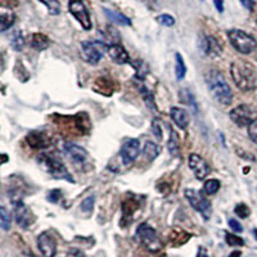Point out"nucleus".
<instances>
[{"label":"nucleus","mask_w":257,"mask_h":257,"mask_svg":"<svg viewBox=\"0 0 257 257\" xmlns=\"http://www.w3.org/2000/svg\"><path fill=\"white\" fill-rule=\"evenodd\" d=\"M228 37L234 49L242 54H251L252 51H256V39L252 35L247 34L246 31L233 28V30L228 31Z\"/></svg>","instance_id":"4"},{"label":"nucleus","mask_w":257,"mask_h":257,"mask_svg":"<svg viewBox=\"0 0 257 257\" xmlns=\"http://www.w3.org/2000/svg\"><path fill=\"white\" fill-rule=\"evenodd\" d=\"M140 93L143 95V99L147 103V107H148L151 111H157L156 108V103H154V98H153V94L149 92L146 86H140Z\"/></svg>","instance_id":"28"},{"label":"nucleus","mask_w":257,"mask_h":257,"mask_svg":"<svg viewBox=\"0 0 257 257\" xmlns=\"http://www.w3.org/2000/svg\"><path fill=\"white\" fill-rule=\"evenodd\" d=\"M68 10L78 21L84 30L89 31L92 28V18L82 0H68Z\"/></svg>","instance_id":"9"},{"label":"nucleus","mask_w":257,"mask_h":257,"mask_svg":"<svg viewBox=\"0 0 257 257\" xmlns=\"http://www.w3.org/2000/svg\"><path fill=\"white\" fill-rule=\"evenodd\" d=\"M189 167L192 170V173L194 174L198 180H205L207 176L210 175L211 169L208 163L200 156V154H197V153H192L189 156Z\"/></svg>","instance_id":"11"},{"label":"nucleus","mask_w":257,"mask_h":257,"mask_svg":"<svg viewBox=\"0 0 257 257\" xmlns=\"http://www.w3.org/2000/svg\"><path fill=\"white\" fill-rule=\"evenodd\" d=\"M225 240H227V243L229 246H243L244 244V240L242 238L231 233L225 234Z\"/></svg>","instance_id":"35"},{"label":"nucleus","mask_w":257,"mask_h":257,"mask_svg":"<svg viewBox=\"0 0 257 257\" xmlns=\"http://www.w3.org/2000/svg\"><path fill=\"white\" fill-rule=\"evenodd\" d=\"M248 135L255 144H257V120L248 126Z\"/></svg>","instance_id":"37"},{"label":"nucleus","mask_w":257,"mask_h":257,"mask_svg":"<svg viewBox=\"0 0 257 257\" xmlns=\"http://www.w3.org/2000/svg\"><path fill=\"white\" fill-rule=\"evenodd\" d=\"M220 185L221 184L219 180H215V179L207 180L206 183H205V185H203V190H205V193L208 194V196H212V194H216V193L219 192Z\"/></svg>","instance_id":"29"},{"label":"nucleus","mask_w":257,"mask_h":257,"mask_svg":"<svg viewBox=\"0 0 257 257\" xmlns=\"http://www.w3.org/2000/svg\"><path fill=\"white\" fill-rule=\"evenodd\" d=\"M132 67L136 70V77L140 78V80H144L148 74V66L143 61H135L132 62Z\"/></svg>","instance_id":"31"},{"label":"nucleus","mask_w":257,"mask_h":257,"mask_svg":"<svg viewBox=\"0 0 257 257\" xmlns=\"http://www.w3.org/2000/svg\"><path fill=\"white\" fill-rule=\"evenodd\" d=\"M240 3H242V5H243L246 9L248 10H254L255 8V1L254 0H240Z\"/></svg>","instance_id":"40"},{"label":"nucleus","mask_w":257,"mask_h":257,"mask_svg":"<svg viewBox=\"0 0 257 257\" xmlns=\"http://www.w3.org/2000/svg\"><path fill=\"white\" fill-rule=\"evenodd\" d=\"M14 21H16V16L12 12H3L0 16V31L5 32L8 28L13 26Z\"/></svg>","instance_id":"23"},{"label":"nucleus","mask_w":257,"mask_h":257,"mask_svg":"<svg viewBox=\"0 0 257 257\" xmlns=\"http://www.w3.org/2000/svg\"><path fill=\"white\" fill-rule=\"evenodd\" d=\"M47 198H48V201H49V202L57 203L58 201L62 198V192H61V190H58V189L51 190V192L48 193Z\"/></svg>","instance_id":"38"},{"label":"nucleus","mask_w":257,"mask_h":257,"mask_svg":"<svg viewBox=\"0 0 257 257\" xmlns=\"http://www.w3.org/2000/svg\"><path fill=\"white\" fill-rule=\"evenodd\" d=\"M14 217H16L17 225L22 229H27L35 221L34 213L31 212L30 208L24 202H18L14 205Z\"/></svg>","instance_id":"12"},{"label":"nucleus","mask_w":257,"mask_h":257,"mask_svg":"<svg viewBox=\"0 0 257 257\" xmlns=\"http://www.w3.org/2000/svg\"><path fill=\"white\" fill-rule=\"evenodd\" d=\"M167 149H169V152L171 156L179 158L180 157V142H179V138H178V134H176L174 130H170V139H169V142H167Z\"/></svg>","instance_id":"21"},{"label":"nucleus","mask_w":257,"mask_h":257,"mask_svg":"<svg viewBox=\"0 0 257 257\" xmlns=\"http://www.w3.org/2000/svg\"><path fill=\"white\" fill-rule=\"evenodd\" d=\"M201 48H202L203 53L208 57H219L223 53V48H221L220 43L216 37L213 36H205L202 43H201Z\"/></svg>","instance_id":"15"},{"label":"nucleus","mask_w":257,"mask_h":257,"mask_svg":"<svg viewBox=\"0 0 257 257\" xmlns=\"http://www.w3.org/2000/svg\"><path fill=\"white\" fill-rule=\"evenodd\" d=\"M184 196L188 200V202L190 203V206L202 215V217L205 220H210L211 215H212V207H211V202L207 200L206 197L203 196L200 190L196 189H185Z\"/></svg>","instance_id":"5"},{"label":"nucleus","mask_w":257,"mask_h":257,"mask_svg":"<svg viewBox=\"0 0 257 257\" xmlns=\"http://www.w3.org/2000/svg\"><path fill=\"white\" fill-rule=\"evenodd\" d=\"M40 3H43L49 10V14L51 16H58L61 13V4L58 0H39Z\"/></svg>","instance_id":"27"},{"label":"nucleus","mask_w":257,"mask_h":257,"mask_svg":"<svg viewBox=\"0 0 257 257\" xmlns=\"http://www.w3.org/2000/svg\"><path fill=\"white\" fill-rule=\"evenodd\" d=\"M94 203H95V198L94 196H90L88 198H85L84 201L81 202V210L86 213L93 212V208H94Z\"/></svg>","instance_id":"34"},{"label":"nucleus","mask_w":257,"mask_h":257,"mask_svg":"<svg viewBox=\"0 0 257 257\" xmlns=\"http://www.w3.org/2000/svg\"><path fill=\"white\" fill-rule=\"evenodd\" d=\"M136 235H138L139 240L143 243V246H146L152 252H157V251L162 248V242L157 235L156 230L153 229L152 227H149L148 224L139 225L138 230H136Z\"/></svg>","instance_id":"8"},{"label":"nucleus","mask_w":257,"mask_h":257,"mask_svg":"<svg viewBox=\"0 0 257 257\" xmlns=\"http://www.w3.org/2000/svg\"><path fill=\"white\" fill-rule=\"evenodd\" d=\"M230 75L234 84L242 92H251L256 88V72L244 62H234L230 66Z\"/></svg>","instance_id":"2"},{"label":"nucleus","mask_w":257,"mask_h":257,"mask_svg":"<svg viewBox=\"0 0 257 257\" xmlns=\"http://www.w3.org/2000/svg\"><path fill=\"white\" fill-rule=\"evenodd\" d=\"M64 151L68 156L71 157V159L75 163H85L89 158L88 151L82 147L75 144V143H66L64 144Z\"/></svg>","instance_id":"14"},{"label":"nucleus","mask_w":257,"mask_h":257,"mask_svg":"<svg viewBox=\"0 0 257 257\" xmlns=\"http://www.w3.org/2000/svg\"><path fill=\"white\" fill-rule=\"evenodd\" d=\"M170 116H171L173 121L175 122V125L181 130H185L189 125V113L185 109L179 108V107H173L170 109Z\"/></svg>","instance_id":"18"},{"label":"nucleus","mask_w":257,"mask_h":257,"mask_svg":"<svg viewBox=\"0 0 257 257\" xmlns=\"http://www.w3.org/2000/svg\"><path fill=\"white\" fill-rule=\"evenodd\" d=\"M12 48L17 51H21L25 48V39L21 31H16L12 35Z\"/></svg>","instance_id":"30"},{"label":"nucleus","mask_w":257,"mask_h":257,"mask_svg":"<svg viewBox=\"0 0 257 257\" xmlns=\"http://www.w3.org/2000/svg\"><path fill=\"white\" fill-rule=\"evenodd\" d=\"M242 256V252L240 251H234V252H231V254L229 255V257H240Z\"/></svg>","instance_id":"43"},{"label":"nucleus","mask_w":257,"mask_h":257,"mask_svg":"<svg viewBox=\"0 0 257 257\" xmlns=\"http://www.w3.org/2000/svg\"><path fill=\"white\" fill-rule=\"evenodd\" d=\"M175 74L178 80H183L186 75V66L180 53L175 54Z\"/></svg>","instance_id":"24"},{"label":"nucleus","mask_w":257,"mask_h":257,"mask_svg":"<svg viewBox=\"0 0 257 257\" xmlns=\"http://www.w3.org/2000/svg\"><path fill=\"white\" fill-rule=\"evenodd\" d=\"M37 248L44 257H54L57 254V243L51 234L45 231L37 237Z\"/></svg>","instance_id":"13"},{"label":"nucleus","mask_w":257,"mask_h":257,"mask_svg":"<svg viewBox=\"0 0 257 257\" xmlns=\"http://www.w3.org/2000/svg\"><path fill=\"white\" fill-rule=\"evenodd\" d=\"M201 1H203V0H201Z\"/></svg>","instance_id":"45"},{"label":"nucleus","mask_w":257,"mask_h":257,"mask_svg":"<svg viewBox=\"0 0 257 257\" xmlns=\"http://www.w3.org/2000/svg\"><path fill=\"white\" fill-rule=\"evenodd\" d=\"M213 5L216 8V10L219 13L224 12V0H213Z\"/></svg>","instance_id":"41"},{"label":"nucleus","mask_w":257,"mask_h":257,"mask_svg":"<svg viewBox=\"0 0 257 257\" xmlns=\"http://www.w3.org/2000/svg\"><path fill=\"white\" fill-rule=\"evenodd\" d=\"M152 132L153 135L157 138V140H162V128L159 125L158 120H154L152 122Z\"/></svg>","instance_id":"36"},{"label":"nucleus","mask_w":257,"mask_h":257,"mask_svg":"<svg viewBox=\"0 0 257 257\" xmlns=\"http://www.w3.org/2000/svg\"><path fill=\"white\" fill-rule=\"evenodd\" d=\"M156 21L159 25L165 26V27H173L174 25H175V18L173 16H170V14H161V16L156 18Z\"/></svg>","instance_id":"32"},{"label":"nucleus","mask_w":257,"mask_h":257,"mask_svg":"<svg viewBox=\"0 0 257 257\" xmlns=\"http://www.w3.org/2000/svg\"><path fill=\"white\" fill-rule=\"evenodd\" d=\"M107 53H108L109 58H111L115 63L117 64L130 63V55H128V51H126L122 45L116 44V43L108 45V51H107Z\"/></svg>","instance_id":"16"},{"label":"nucleus","mask_w":257,"mask_h":257,"mask_svg":"<svg viewBox=\"0 0 257 257\" xmlns=\"http://www.w3.org/2000/svg\"><path fill=\"white\" fill-rule=\"evenodd\" d=\"M103 12H104L105 17L108 18L111 22H113V24L121 25V26H130L131 25L130 18H128L122 13L117 12V10H111L108 8H103Z\"/></svg>","instance_id":"19"},{"label":"nucleus","mask_w":257,"mask_h":257,"mask_svg":"<svg viewBox=\"0 0 257 257\" xmlns=\"http://www.w3.org/2000/svg\"><path fill=\"white\" fill-rule=\"evenodd\" d=\"M139 153H140V142L138 139H128L120 151L122 163L126 166L131 165L138 158Z\"/></svg>","instance_id":"10"},{"label":"nucleus","mask_w":257,"mask_h":257,"mask_svg":"<svg viewBox=\"0 0 257 257\" xmlns=\"http://www.w3.org/2000/svg\"><path fill=\"white\" fill-rule=\"evenodd\" d=\"M230 120L239 128H246L250 126L252 122L257 120L256 109L252 108L248 104H240L233 108L229 113Z\"/></svg>","instance_id":"7"},{"label":"nucleus","mask_w":257,"mask_h":257,"mask_svg":"<svg viewBox=\"0 0 257 257\" xmlns=\"http://www.w3.org/2000/svg\"><path fill=\"white\" fill-rule=\"evenodd\" d=\"M234 212L237 213V216L240 217V219H247L248 216H250V207L247 206V205H244V203H239V205H237L235 206V208H234Z\"/></svg>","instance_id":"33"},{"label":"nucleus","mask_w":257,"mask_h":257,"mask_svg":"<svg viewBox=\"0 0 257 257\" xmlns=\"http://www.w3.org/2000/svg\"><path fill=\"white\" fill-rule=\"evenodd\" d=\"M27 143L32 148H47L51 146V138L44 131H32L27 135Z\"/></svg>","instance_id":"17"},{"label":"nucleus","mask_w":257,"mask_h":257,"mask_svg":"<svg viewBox=\"0 0 257 257\" xmlns=\"http://www.w3.org/2000/svg\"><path fill=\"white\" fill-rule=\"evenodd\" d=\"M39 165L47 171L49 175H51L54 179H63L67 180L68 183H74V179L71 178V174L68 173L67 167L64 166L61 159L57 157L51 156V154H47L43 153L37 158Z\"/></svg>","instance_id":"3"},{"label":"nucleus","mask_w":257,"mask_h":257,"mask_svg":"<svg viewBox=\"0 0 257 257\" xmlns=\"http://www.w3.org/2000/svg\"><path fill=\"white\" fill-rule=\"evenodd\" d=\"M10 225H12V216H10V212H8V210L5 207H1L0 208V227L4 231H8L10 229Z\"/></svg>","instance_id":"26"},{"label":"nucleus","mask_w":257,"mask_h":257,"mask_svg":"<svg viewBox=\"0 0 257 257\" xmlns=\"http://www.w3.org/2000/svg\"><path fill=\"white\" fill-rule=\"evenodd\" d=\"M180 99L183 103H186V104L192 107L193 111L197 112V102L196 98H194V95L192 94L189 89H181L180 90Z\"/></svg>","instance_id":"25"},{"label":"nucleus","mask_w":257,"mask_h":257,"mask_svg":"<svg viewBox=\"0 0 257 257\" xmlns=\"http://www.w3.org/2000/svg\"><path fill=\"white\" fill-rule=\"evenodd\" d=\"M81 51L85 61L90 64L99 63L104 53L108 51V45L98 40H85L81 43Z\"/></svg>","instance_id":"6"},{"label":"nucleus","mask_w":257,"mask_h":257,"mask_svg":"<svg viewBox=\"0 0 257 257\" xmlns=\"http://www.w3.org/2000/svg\"><path fill=\"white\" fill-rule=\"evenodd\" d=\"M254 234H255V237H256V239H257V229H254Z\"/></svg>","instance_id":"44"},{"label":"nucleus","mask_w":257,"mask_h":257,"mask_svg":"<svg viewBox=\"0 0 257 257\" xmlns=\"http://www.w3.org/2000/svg\"><path fill=\"white\" fill-rule=\"evenodd\" d=\"M197 257H210L208 255H207V252L203 248H200L198 250V254H197Z\"/></svg>","instance_id":"42"},{"label":"nucleus","mask_w":257,"mask_h":257,"mask_svg":"<svg viewBox=\"0 0 257 257\" xmlns=\"http://www.w3.org/2000/svg\"><path fill=\"white\" fill-rule=\"evenodd\" d=\"M229 227L230 229H233L234 231H237V233H242V231H243V227H242L239 221H237L235 219H230Z\"/></svg>","instance_id":"39"},{"label":"nucleus","mask_w":257,"mask_h":257,"mask_svg":"<svg viewBox=\"0 0 257 257\" xmlns=\"http://www.w3.org/2000/svg\"><path fill=\"white\" fill-rule=\"evenodd\" d=\"M51 45V40L49 37L40 32H35L31 36V47L35 48L36 51H45Z\"/></svg>","instance_id":"20"},{"label":"nucleus","mask_w":257,"mask_h":257,"mask_svg":"<svg viewBox=\"0 0 257 257\" xmlns=\"http://www.w3.org/2000/svg\"><path fill=\"white\" fill-rule=\"evenodd\" d=\"M207 88L212 98L221 105H229L233 101V92L228 84L227 78L219 70H210L205 74Z\"/></svg>","instance_id":"1"},{"label":"nucleus","mask_w":257,"mask_h":257,"mask_svg":"<svg viewBox=\"0 0 257 257\" xmlns=\"http://www.w3.org/2000/svg\"><path fill=\"white\" fill-rule=\"evenodd\" d=\"M159 152H161V148L157 144H154L153 142H147L146 146H144V149H143V156L146 157L149 162H152V161L156 159Z\"/></svg>","instance_id":"22"}]
</instances>
